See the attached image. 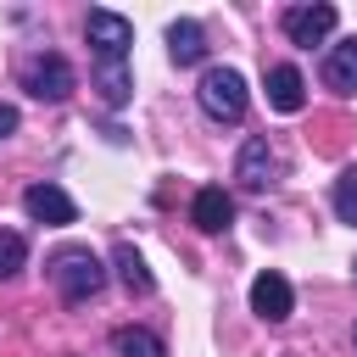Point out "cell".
<instances>
[{"mask_svg": "<svg viewBox=\"0 0 357 357\" xmlns=\"http://www.w3.org/2000/svg\"><path fill=\"white\" fill-rule=\"evenodd\" d=\"M190 223H195L201 234H223V229L234 223V201H229L218 184H206V190H195V201H190Z\"/></svg>", "mask_w": 357, "mask_h": 357, "instance_id": "obj_9", "label": "cell"}, {"mask_svg": "<svg viewBox=\"0 0 357 357\" xmlns=\"http://www.w3.org/2000/svg\"><path fill=\"white\" fill-rule=\"evenodd\" d=\"M251 312L262 318V324H284L290 312H296V290H290V279L284 273H257L251 279Z\"/></svg>", "mask_w": 357, "mask_h": 357, "instance_id": "obj_7", "label": "cell"}, {"mask_svg": "<svg viewBox=\"0 0 357 357\" xmlns=\"http://www.w3.org/2000/svg\"><path fill=\"white\" fill-rule=\"evenodd\" d=\"M6 134H17V106H11V100H0V139H6Z\"/></svg>", "mask_w": 357, "mask_h": 357, "instance_id": "obj_18", "label": "cell"}, {"mask_svg": "<svg viewBox=\"0 0 357 357\" xmlns=\"http://www.w3.org/2000/svg\"><path fill=\"white\" fill-rule=\"evenodd\" d=\"M268 106L273 112H301L307 106V78L284 61V67H268Z\"/></svg>", "mask_w": 357, "mask_h": 357, "instance_id": "obj_10", "label": "cell"}, {"mask_svg": "<svg viewBox=\"0 0 357 357\" xmlns=\"http://www.w3.org/2000/svg\"><path fill=\"white\" fill-rule=\"evenodd\" d=\"M195 100H201V112H206L212 123H240V117H245V106H251L245 78H240L234 67H206V73H201V84H195Z\"/></svg>", "mask_w": 357, "mask_h": 357, "instance_id": "obj_2", "label": "cell"}, {"mask_svg": "<svg viewBox=\"0 0 357 357\" xmlns=\"http://www.w3.org/2000/svg\"><path fill=\"white\" fill-rule=\"evenodd\" d=\"M351 268H357V262H351Z\"/></svg>", "mask_w": 357, "mask_h": 357, "instance_id": "obj_19", "label": "cell"}, {"mask_svg": "<svg viewBox=\"0 0 357 357\" xmlns=\"http://www.w3.org/2000/svg\"><path fill=\"white\" fill-rule=\"evenodd\" d=\"M95 89H100V100H106V106H123V100H128V89H134V78H128V67H123V61H95Z\"/></svg>", "mask_w": 357, "mask_h": 357, "instance_id": "obj_15", "label": "cell"}, {"mask_svg": "<svg viewBox=\"0 0 357 357\" xmlns=\"http://www.w3.org/2000/svg\"><path fill=\"white\" fill-rule=\"evenodd\" d=\"M279 173H284L279 151H273L262 134H251V139L240 145V156H234V178H240V190L262 195V190H273V184H279Z\"/></svg>", "mask_w": 357, "mask_h": 357, "instance_id": "obj_3", "label": "cell"}, {"mask_svg": "<svg viewBox=\"0 0 357 357\" xmlns=\"http://www.w3.org/2000/svg\"><path fill=\"white\" fill-rule=\"evenodd\" d=\"M22 89H28L33 100H45V106L67 100V95H73V67H67V56H56V50L33 56V61L22 67Z\"/></svg>", "mask_w": 357, "mask_h": 357, "instance_id": "obj_4", "label": "cell"}, {"mask_svg": "<svg viewBox=\"0 0 357 357\" xmlns=\"http://www.w3.org/2000/svg\"><path fill=\"white\" fill-rule=\"evenodd\" d=\"M22 262H28V240L17 229H0V279L22 273Z\"/></svg>", "mask_w": 357, "mask_h": 357, "instance_id": "obj_16", "label": "cell"}, {"mask_svg": "<svg viewBox=\"0 0 357 357\" xmlns=\"http://www.w3.org/2000/svg\"><path fill=\"white\" fill-rule=\"evenodd\" d=\"M112 351H117V357H167V346H162L151 329H139V324L112 329Z\"/></svg>", "mask_w": 357, "mask_h": 357, "instance_id": "obj_14", "label": "cell"}, {"mask_svg": "<svg viewBox=\"0 0 357 357\" xmlns=\"http://www.w3.org/2000/svg\"><path fill=\"white\" fill-rule=\"evenodd\" d=\"M50 279H56V290H61V301H95L100 290H106V268H100V257H89L84 245H73V251H56L50 257Z\"/></svg>", "mask_w": 357, "mask_h": 357, "instance_id": "obj_1", "label": "cell"}, {"mask_svg": "<svg viewBox=\"0 0 357 357\" xmlns=\"http://www.w3.org/2000/svg\"><path fill=\"white\" fill-rule=\"evenodd\" d=\"M335 212H340V223H357V167H346L335 178Z\"/></svg>", "mask_w": 357, "mask_h": 357, "instance_id": "obj_17", "label": "cell"}, {"mask_svg": "<svg viewBox=\"0 0 357 357\" xmlns=\"http://www.w3.org/2000/svg\"><path fill=\"white\" fill-rule=\"evenodd\" d=\"M22 212H28L33 223H50V229H61V223L78 218V206H73V195H67L61 184H28V190H22Z\"/></svg>", "mask_w": 357, "mask_h": 357, "instance_id": "obj_8", "label": "cell"}, {"mask_svg": "<svg viewBox=\"0 0 357 357\" xmlns=\"http://www.w3.org/2000/svg\"><path fill=\"white\" fill-rule=\"evenodd\" d=\"M335 22H340V11H335L329 0L284 6V17H279V28H284V39H290V45H324V39L335 33Z\"/></svg>", "mask_w": 357, "mask_h": 357, "instance_id": "obj_5", "label": "cell"}, {"mask_svg": "<svg viewBox=\"0 0 357 357\" xmlns=\"http://www.w3.org/2000/svg\"><path fill=\"white\" fill-rule=\"evenodd\" d=\"M112 268H117L123 290H134V296H151V290H156V279H151L145 257H139V251H134L128 240H117V245H112Z\"/></svg>", "mask_w": 357, "mask_h": 357, "instance_id": "obj_12", "label": "cell"}, {"mask_svg": "<svg viewBox=\"0 0 357 357\" xmlns=\"http://www.w3.org/2000/svg\"><path fill=\"white\" fill-rule=\"evenodd\" d=\"M324 84L340 89V95H357V39L335 45V50L324 56Z\"/></svg>", "mask_w": 357, "mask_h": 357, "instance_id": "obj_13", "label": "cell"}, {"mask_svg": "<svg viewBox=\"0 0 357 357\" xmlns=\"http://www.w3.org/2000/svg\"><path fill=\"white\" fill-rule=\"evenodd\" d=\"M167 56H173L178 67H195V61H206V33H201V22L178 17V22L167 28Z\"/></svg>", "mask_w": 357, "mask_h": 357, "instance_id": "obj_11", "label": "cell"}, {"mask_svg": "<svg viewBox=\"0 0 357 357\" xmlns=\"http://www.w3.org/2000/svg\"><path fill=\"white\" fill-rule=\"evenodd\" d=\"M84 33H89V45H95L100 61H123L128 45H134V22L117 17V11H106V6H95V11L84 17Z\"/></svg>", "mask_w": 357, "mask_h": 357, "instance_id": "obj_6", "label": "cell"}]
</instances>
